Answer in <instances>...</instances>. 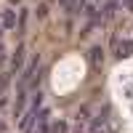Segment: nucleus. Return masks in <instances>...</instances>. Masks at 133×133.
Instances as JSON below:
<instances>
[{"instance_id":"f03ea898","label":"nucleus","mask_w":133,"mask_h":133,"mask_svg":"<svg viewBox=\"0 0 133 133\" xmlns=\"http://www.w3.org/2000/svg\"><path fill=\"white\" fill-rule=\"evenodd\" d=\"M14 27H16V11L5 8L3 11V29H14Z\"/></svg>"},{"instance_id":"39448f33","label":"nucleus","mask_w":133,"mask_h":133,"mask_svg":"<svg viewBox=\"0 0 133 133\" xmlns=\"http://www.w3.org/2000/svg\"><path fill=\"white\" fill-rule=\"evenodd\" d=\"M51 133H66V123H64V120L53 123V125H51Z\"/></svg>"},{"instance_id":"f257e3e1","label":"nucleus","mask_w":133,"mask_h":133,"mask_svg":"<svg viewBox=\"0 0 133 133\" xmlns=\"http://www.w3.org/2000/svg\"><path fill=\"white\" fill-rule=\"evenodd\" d=\"M29 130L32 133H48V112H37V123Z\"/></svg>"},{"instance_id":"20e7f679","label":"nucleus","mask_w":133,"mask_h":133,"mask_svg":"<svg viewBox=\"0 0 133 133\" xmlns=\"http://www.w3.org/2000/svg\"><path fill=\"white\" fill-rule=\"evenodd\" d=\"M21 61H24V48H16V53H14V59H11V69H21Z\"/></svg>"},{"instance_id":"7ed1b4c3","label":"nucleus","mask_w":133,"mask_h":133,"mask_svg":"<svg viewBox=\"0 0 133 133\" xmlns=\"http://www.w3.org/2000/svg\"><path fill=\"white\" fill-rule=\"evenodd\" d=\"M88 61H91L93 66H98L104 61V51H101V45H93L91 51H88Z\"/></svg>"},{"instance_id":"423d86ee","label":"nucleus","mask_w":133,"mask_h":133,"mask_svg":"<svg viewBox=\"0 0 133 133\" xmlns=\"http://www.w3.org/2000/svg\"><path fill=\"white\" fill-rule=\"evenodd\" d=\"M130 48H133L130 43H123V45H120V51H117V56H120V59H123V56H128V53H130Z\"/></svg>"}]
</instances>
